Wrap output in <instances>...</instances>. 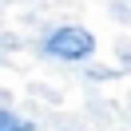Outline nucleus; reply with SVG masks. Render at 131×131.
Returning <instances> with one entry per match:
<instances>
[{"mask_svg":"<svg viewBox=\"0 0 131 131\" xmlns=\"http://www.w3.org/2000/svg\"><path fill=\"white\" fill-rule=\"evenodd\" d=\"M0 131H32L24 119H16L12 111H0Z\"/></svg>","mask_w":131,"mask_h":131,"instance_id":"nucleus-2","label":"nucleus"},{"mask_svg":"<svg viewBox=\"0 0 131 131\" xmlns=\"http://www.w3.org/2000/svg\"><path fill=\"white\" fill-rule=\"evenodd\" d=\"M91 48H95V40L88 28H60L48 36V52L60 60H83V56H91Z\"/></svg>","mask_w":131,"mask_h":131,"instance_id":"nucleus-1","label":"nucleus"}]
</instances>
